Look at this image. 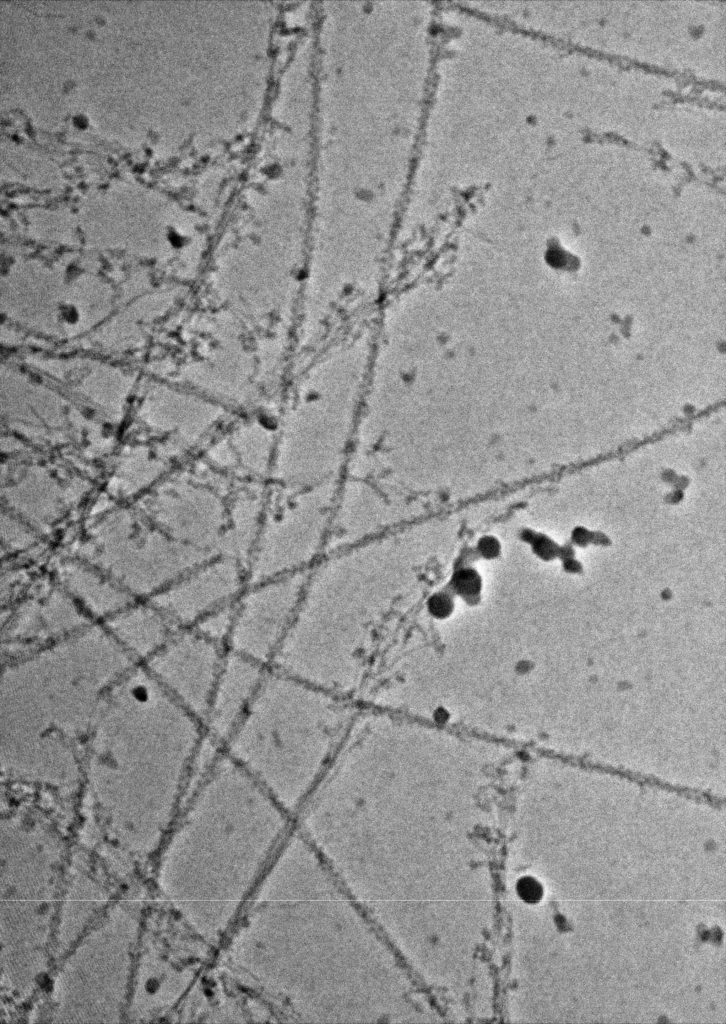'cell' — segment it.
Instances as JSON below:
<instances>
[{
	"label": "cell",
	"mask_w": 726,
	"mask_h": 1024,
	"mask_svg": "<svg viewBox=\"0 0 726 1024\" xmlns=\"http://www.w3.org/2000/svg\"><path fill=\"white\" fill-rule=\"evenodd\" d=\"M135 666L101 623L5 660L1 756L81 755L107 697Z\"/></svg>",
	"instance_id": "6da1fadb"
},
{
	"label": "cell",
	"mask_w": 726,
	"mask_h": 1024,
	"mask_svg": "<svg viewBox=\"0 0 726 1024\" xmlns=\"http://www.w3.org/2000/svg\"><path fill=\"white\" fill-rule=\"evenodd\" d=\"M350 727L345 697L272 667L223 748L294 816Z\"/></svg>",
	"instance_id": "7a4b0ae2"
},
{
	"label": "cell",
	"mask_w": 726,
	"mask_h": 1024,
	"mask_svg": "<svg viewBox=\"0 0 726 1024\" xmlns=\"http://www.w3.org/2000/svg\"><path fill=\"white\" fill-rule=\"evenodd\" d=\"M82 555L133 597H152L214 559L174 541L144 515L128 509L113 511L96 523Z\"/></svg>",
	"instance_id": "3957f363"
},
{
	"label": "cell",
	"mask_w": 726,
	"mask_h": 1024,
	"mask_svg": "<svg viewBox=\"0 0 726 1024\" xmlns=\"http://www.w3.org/2000/svg\"><path fill=\"white\" fill-rule=\"evenodd\" d=\"M306 572L247 585L235 604L229 651L273 666L295 625Z\"/></svg>",
	"instance_id": "277c9868"
},
{
	"label": "cell",
	"mask_w": 726,
	"mask_h": 1024,
	"mask_svg": "<svg viewBox=\"0 0 726 1024\" xmlns=\"http://www.w3.org/2000/svg\"><path fill=\"white\" fill-rule=\"evenodd\" d=\"M228 649L194 629H177L141 667L180 707L200 722Z\"/></svg>",
	"instance_id": "5b68a950"
},
{
	"label": "cell",
	"mask_w": 726,
	"mask_h": 1024,
	"mask_svg": "<svg viewBox=\"0 0 726 1024\" xmlns=\"http://www.w3.org/2000/svg\"><path fill=\"white\" fill-rule=\"evenodd\" d=\"M249 584L248 567L229 557L211 559L150 597L176 629L194 628L234 604Z\"/></svg>",
	"instance_id": "8992f818"
},
{
	"label": "cell",
	"mask_w": 726,
	"mask_h": 1024,
	"mask_svg": "<svg viewBox=\"0 0 726 1024\" xmlns=\"http://www.w3.org/2000/svg\"><path fill=\"white\" fill-rule=\"evenodd\" d=\"M94 623L63 589L53 588L22 602L2 634L4 660L59 642Z\"/></svg>",
	"instance_id": "52a82bcc"
},
{
	"label": "cell",
	"mask_w": 726,
	"mask_h": 1024,
	"mask_svg": "<svg viewBox=\"0 0 726 1024\" xmlns=\"http://www.w3.org/2000/svg\"><path fill=\"white\" fill-rule=\"evenodd\" d=\"M271 668L228 650L201 722L206 735L224 746L247 715Z\"/></svg>",
	"instance_id": "ba28073f"
},
{
	"label": "cell",
	"mask_w": 726,
	"mask_h": 1024,
	"mask_svg": "<svg viewBox=\"0 0 726 1024\" xmlns=\"http://www.w3.org/2000/svg\"><path fill=\"white\" fill-rule=\"evenodd\" d=\"M114 642L136 664L153 657L177 630L150 602H134L101 623Z\"/></svg>",
	"instance_id": "9c48e42d"
},
{
	"label": "cell",
	"mask_w": 726,
	"mask_h": 1024,
	"mask_svg": "<svg viewBox=\"0 0 726 1024\" xmlns=\"http://www.w3.org/2000/svg\"><path fill=\"white\" fill-rule=\"evenodd\" d=\"M10 512L38 528H48L64 511L66 492L44 467L28 466L4 487Z\"/></svg>",
	"instance_id": "30bf717a"
},
{
	"label": "cell",
	"mask_w": 726,
	"mask_h": 1024,
	"mask_svg": "<svg viewBox=\"0 0 726 1024\" xmlns=\"http://www.w3.org/2000/svg\"><path fill=\"white\" fill-rule=\"evenodd\" d=\"M57 576L62 589L93 622H104L134 602L131 594L90 563L65 561L57 568Z\"/></svg>",
	"instance_id": "8fae6325"
},
{
	"label": "cell",
	"mask_w": 726,
	"mask_h": 1024,
	"mask_svg": "<svg viewBox=\"0 0 726 1024\" xmlns=\"http://www.w3.org/2000/svg\"><path fill=\"white\" fill-rule=\"evenodd\" d=\"M167 460L150 455L143 448H134L122 458L110 483V488L121 495H129L156 480L167 469Z\"/></svg>",
	"instance_id": "7c38bea8"
},
{
	"label": "cell",
	"mask_w": 726,
	"mask_h": 1024,
	"mask_svg": "<svg viewBox=\"0 0 726 1024\" xmlns=\"http://www.w3.org/2000/svg\"><path fill=\"white\" fill-rule=\"evenodd\" d=\"M18 516L4 512L2 515V543L10 550L28 548L35 541V535Z\"/></svg>",
	"instance_id": "4fadbf2b"
},
{
	"label": "cell",
	"mask_w": 726,
	"mask_h": 1024,
	"mask_svg": "<svg viewBox=\"0 0 726 1024\" xmlns=\"http://www.w3.org/2000/svg\"><path fill=\"white\" fill-rule=\"evenodd\" d=\"M450 584L456 594L470 600L480 593L482 578L476 569L461 567L453 573Z\"/></svg>",
	"instance_id": "5bb4252c"
},
{
	"label": "cell",
	"mask_w": 726,
	"mask_h": 1024,
	"mask_svg": "<svg viewBox=\"0 0 726 1024\" xmlns=\"http://www.w3.org/2000/svg\"><path fill=\"white\" fill-rule=\"evenodd\" d=\"M517 891L519 896L529 903L537 902L542 896L541 885L531 877H525L519 880L517 884Z\"/></svg>",
	"instance_id": "9a60e30c"
},
{
	"label": "cell",
	"mask_w": 726,
	"mask_h": 1024,
	"mask_svg": "<svg viewBox=\"0 0 726 1024\" xmlns=\"http://www.w3.org/2000/svg\"><path fill=\"white\" fill-rule=\"evenodd\" d=\"M428 606L433 614L445 616L453 608V601L447 593L438 592L430 597Z\"/></svg>",
	"instance_id": "2e32d148"
},
{
	"label": "cell",
	"mask_w": 726,
	"mask_h": 1024,
	"mask_svg": "<svg viewBox=\"0 0 726 1024\" xmlns=\"http://www.w3.org/2000/svg\"><path fill=\"white\" fill-rule=\"evenodd\" d=\"M498 544L491 536H484L479 539L476 550L484 558L491 559L498 552Z\"/></svg>",
	"instance_id": "e0dca14e"
},
{
	"label": "cell",
	"mask_w": 726,
	"mask_h": 1024,
	"mask_svg": "<svg viewBox=\"0 0 726 1024\" xmlns=\"http://www.w3.org/2000/svg\"><path fill=\"white\" fill-rule=\"evenodd\" d=\"M82 763H83V762H82ZM81 773H82V769H81V772H80V773H79V774H78L77 776H75V777H72V778H69V779H65V780H57V781H59V782H60V781H62V782H63V781H69V780H74V779H78V778L80 777ZM2 774H3V775L5 774V776H10V777H17V778H23V779H27L26 777H21V776H14V775H10V774L4 773V772H2ZM51 781H52V780H51Z\"/></svg>",
	"instance_id": "ac0fdd59"
}]
</instances>
